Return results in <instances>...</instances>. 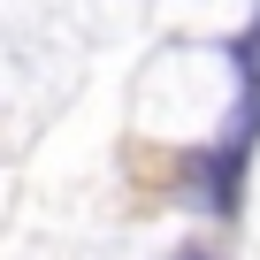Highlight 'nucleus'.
<instances>
[{
	"instance_id": "f257e3e1",
	"label": "nucleus",
	"mask_w": 260,
	"mask_h": 260,
	"mask_svg": "<svg viewBox=\"0 0 260 260\" xmlns=\"http://www.w3.org/2000/svg\"><path fill=\"white\" fill-rule=\"evenodd\" d=\"M176 260H207V252H176Z\"/></svg>"
}]
</instances>
